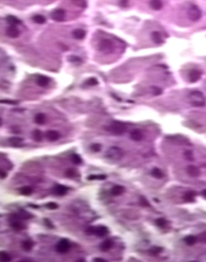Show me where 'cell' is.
Returning a JSON list of instances; mask_svg holds the SVG:
<instances>
[{"label":"cell","mask_w":206,"mask_h":262,"mask_svg":"<svg viewBox=\"0 0 206 262\" xmlns=\"http://www.w3.org/2000/svg\"><path fill=\"white\" fill-rule=\"evenodd\" d=\"M156 224H157L159 227L164 228L165 226L167 225V221H166L165 219H163V218H160V219H157V220H156Z\"/></svg>","instance_id":"e575fe53"},{"label":"cell","mask_w":206,"mask_h":262,"mask_svg":"<svg viewBox=\"0 0 206 262\" xmlns=\"http://www.w3.org/2000/svg\"><path fill=\"white\" fill-rule=\"evenodd\" d=\"M68 191V188L63 186V185H56V186L53 188V193L56 194V195H65Z\"/></svg>","instance_id":"30bf717a"},{"label":"cell","mask_w":206,"mask_h":262,"mask_svg":"<svg viewBox=\"0 0 206 262\" xmlns=\"http://www.w3.org/2000/svg\"><path fill=\"white\" fill-rule=\"evenodd\" d=\"M199 240H200V242L206 243V232H204V233H202L201 235H200V237H199Z\"/></svg>","instance_id":"7bdbcfd3"},{"label":"cell","mask_w":206,"mask_h":262,"mask_svg":"<svg viewBox=\"0 0 206 262\" xmlns=\"http://www.w3.org/2000/svg\"><path fill=\"white\" fill-rule=\"evenodd\" d=\"M69 61L73 62V63H81V59H79L78 57H74V56H71V57L69 58Z\"/></svg>","instance_id":"b9f144b4"},{"label":"cell","mask_w":206,"mask_h":262,"mask_svg":"<svg viewBox=\"0 0 206 262\" xmlns=\"http://www.w3.org/2000/svg\"><path fill=\"white\" fill-rule=\"evenodd\" d=\"M33 139L35 141H37V142H40L41 141V138H42V134H41V132L39 131V129H35V131L33 132Z\"/></svg>","instance_id":"4dcf8cb0"},{"label":"cell","mask_w":206,"mask_h":262,"mask_svg":"<svg viewBox=\"0 0 206 262\" xmlns=\"http://www.w3.org/2000/svg\"><path fill=\"white\" fill-rule=\"evenodd\" d=\"M32 191H33V189H32L30 186H25V187L21 188L20 192L21 194H23V195H30L32 193Z\"/></svg>","instance_id":"f1b7e54d"},{"label":"cell","mask_w":206,"mask_h":262,"mask_svg":"<svg viewBox=\"0 0 206 262\" xmlns=\"http://www.w3.org/2000/svg\"><path fill=\"white\" fill-rule=\"evenodd\" d=\"M10 226L14 229H16V230H22V229L25 228V224L22 222V219H20L16 214L10 217Z\"/></svg>","instance_id":"8992f818"},{"label":"cell","mask_w":206,"mask_h":262,"mask_svg":"<svg viewBox=\"0 0 206 262\" xmlns=\"http://www.w3.org/2000/svg\"><path fill=\"white\" fill-rule=\"evenodd\" d=\"M0 103H4V104H11V105H17L18 104L17 101H7V100H5V101H0Z\"/></svg>","instance_id":"ee69618b"},{"label":"cell","mask_w":206,"mask_h":262,"mask_svg":"<svg viewBox=\"0 0 206 262\" xmlns=\"http://www.w3.org/2000/svg\"><path fill=\"white\" fill-rule=\"evenodd\" d=\"M130 138L134 141H141L143 139V134L141 133V131H139V129H134V131L131 132Z\"/></svg>","instance_id":"5bb4252c"},{"label":"cell","mask_w":206,"mask_h":262,"mask_svg":"<svg viewBox=\"0 0 206 262\" xmlns=\"http://www.w3.org/2000/svg\"><path fill=\"white\" fill-rule=\"evenodd\" d=\"M152 38H153V40H154L156 43H162V42H163V38H162V36H161V33H160V32H158V31L153 32V33H152Z\"/></svg>","instance_id":"cb8c5ba5"},{"label":"cell","mask_w":206,"mask_h":262,"mask_svg":"<svg viewBox=\"0 0 206 262\" xmlns=\"http://www.w3.org/2000/svg\"><path fill=\"white\" fill-rule=\"evenodd\" d=\"M51 82V79L46 76H43V75H37L36 76V83L39 85V87H46V85L50 84Z\"/></svg>","instance_id":"8fae6325"},{"label":"cell","mask_w":206,"mask_h":262,"mask_svg":"<svg viewBox=\"0 0 206 262\" xmlns=\"http://www.w3.org/2000/svg\"><path fill=\"white\" fill-rule=\"evenodd\" d=\"M152 93H153V95L159 96V95H161V94H162V91H161V89H159V87H152Z\"/></svg>","instance_id":"ab89813d"},{"label":"cell","mask_w":206,"mask_h":262,"mask_svg":"<svg viewBox=\"0 0 206 262\" xmlns=\"http://www.w3.org/2000/svg\"><path fill=\"white\" fill-rule=\"evenodd\" d=\"M202 195L206 198V189H204V190L202 191Z\"/></svg>","instance_id":"c3c4849f"},{"label":"cell","mask_w":206,"mask_h":262,"mask_svg":"<svg viewBox=\"0 0 206 262\" xmlns=\"http://www.w3.org/2000/svg\"><path fill=\"white\" fill-rule=\"evenodd\" d=\"M1 123H2V120H1V118H0V125H1Z\"/></svg>","instance_id":"681fc988"},{"label":"cell","mask_w":206,"mask_h":262,"mask_svg":"<svg viewBox=\"0 0 206 262\" xmlns=\"http://www.w3.org/2000/svg\"><path fill=\"white\" fill-rule=\"evenodd\" d=\"M75 171L74 170H67L66 171V174H65V176L66 177H68V178H73V177H75Z\"/></svg>","instance_id":"74e56055"},{"label":"cell","mask_w":206,"mask_h":262,"mask_svg":"<svg viewBox=\"0 0 206 262\" xmlns=\"http://www.w3.org/2000/svg\"><path fill=\"white\" fill-rule=\"evenodd\" d=\"M149 4H151V7L155 10H161L162 6H163V3H162L161 0H151Z\"/></svg>","instance_id":"44dd1931"},{"label":"cell","mask_w":206,"mask_h":262,"mask_svg":"<svg viewBox=\"0 0 206 262\" xmlns=\"http://www.w3.org/2000/svg\"><path fill=\"white\" fill-rule=\"evenodd\" d=\"M185 156H187L188 160H193V157H192V153H191L190 151H187V152H185Z\"/></svg>","instance_id":"f6af8a7d"},{"label":"cell","mask_w":206,"mask_h":262,"mask_svg":"<svg viewBox=\"0 0 206 262\" xmlns=\"http://www.w3.org/2000/svg\"><path fill=\"white\" fill-rule=\"evenodd\" d=\"M22 142H23V140L21 139V138H11V139L10 140V143L14 146L20 145V144H22Z\"/></svg>","instance_id":"d590c367"},{"label":"cell","mask_w":206,"mask_h":262,"mask_svg":"<svg viewBox=\"0 0 206 262\" xmlns=\"http://www.w3.org/2000/svg\"><path fill=\"white\" fill-rule=\"evenodd\" d=\"M188 16L192 21H198L201 17L202 13L197 5H191L189 10H188Z\"/></svg>","instance_id":"5b68a950"},{"label":"cell","mask_w":206,"mask_h":262,"mask_svg":"<svg viewBox=\"0 0 206 262\" xmlns=\"http://www.w3.org/2000/svg\"><path fill=\"white\" fill-rule=\"evenodd\" d=\"M201 78V72L199 70H192L189 73V80L190 82H196Z\"/></svg>","instance_id":"7c38bea8"},{"label":"cell","mask_w":206,"mask_h":262,"mask_svg":"<svg viewBox=\"0 0 206 262\" xmlns=\"http://www.w3.org/2000/svg\"><path fill=\"white\" fill-rule=\"evenodd\" d=\"M34 120L37 125H43V123L46 122V115L43 113H38L35 115Z\"/></svg>","instance_id":"603a6c76"},{"label":"cell","mask_w":206,"mask_h":262,"mask_svg":"<svg viewBox=\"0 0 206 262\" xmlns=\"http://www.w3.org/2000/svg\"><path fill=\"white\" fill-rule=\"evenodd\" d=\"M86 84L89 85V87H92V85H97L98 84V80L96 78H89L88 80L86 81Z\"/></svg>","instance_id":"8d00e7d4"},{"label":"cell","mask_w":206,"mask_h":262,"mask_svg":"<svg viewBox=\"0 0 206 262\" xmlns=\"http://www.w3.org/2000/svg\"><path fill=\"white\" fill-rule=\"evenodd\" d=\"M106 178V176L104 175H91L88 177V180L90 181H95V180H104V179Z\"/></svg>","instance_id":"1f68e13d"},{"label":"cell","mask_w":206,"mask_h":262,"mask_svg":"<svg viewBox=\"0 0 206 262\" xmlns=\"http://www.w3.org/2000/svg\"><path fill=\"white\" fill-rule=\"evenodd\" d=\"M46 208L50 209V210H56V209H58V204H56V202H49V204H46Z\"/></svg>","instance_id":"f35d334b"},{"label":"cell","mask_w":206,"mask_h":262,"mask_svg":"<svg viewBox=\"0 0 206 262\" xmlns=\"http://www.w3.org/2000/svg\"><path fill=\"white\" fill-rule=\"evenodd\" d=\"M88 234H95L97 237H106L108 234V229L105 226H97V227H89L87 230Z\"/></svg>","instance_id":"277c9868"},{"label":"cell","mask_w":206,"mask_h":262,"mask_svg":"<svg viewBox=\"0 0 206 262\" xmlns=\"http://www.w3.org/2000/svg\"><path fill=\"white\" fill-rule=\"evenodd\" d=\"M6 34H7V36H10V38H17L20 35V31L17 29V26H10V27L7 28Z\"/></svg>","instance_id":"4fadbf2b"},{"label":"cell","mask_w":206,"mask_h":262,"mask_svg":"<svg viewBox=\"0 0 206 262\" xmlns=\"http://www.w3.org/2000/svg\"><path fill=\"white\" fill-rule=\"evenodd\" d=\"M94 261H103V262H104L105 260H104V259H102V258H95V259H94Z\"/></svg>","instance_id":"7dc6e473"},{"label":"cell","mask_w":206,"mask_h":262,"mask_svg":"<svg viewBox=\"0 0 206 262\" xmlns=\"http://www.w3.org/2000/svg\"><path fill=\"white\" fill-rule=\"evenodd\" d=\"M152 175L157 179H161V178L164 177V174L162 173V171L157 169V168H155V169L152 170Z\"/></svg>","instance_id":"83f0119b"},{"label":"cell","mask_w":206,"mask_h":262,"mask_svg":"<svg viewBox=\"0 0 206 262\" xmlns=\"http://www.w3.org/2000/svg\"><path fill=\"white\" fill-rule=\"evenodd\" d=\"M65 10H62V8H57L54 11H52L51 13V17L56 22H63L65 20Z\"/></svg>","instance_id":"52a82bcc"},{"label":"cell","mask_w":206,"mask_h":262,"mask_svg":"<svg viewBox=\"0 0 206 262\" xmlns=\"http://www.w3.org/2000/svg\"><path fill=\"white\" fill-rule=\"evenodd\" d=\"M46 138L50 141H57L60 138V134L57 131H49L46 133Z\"/></svg>","instance_id":"ac0fdd59"},{"label":"cell","mask_w":206,"mask_h":262,"mask_svg":"<svg viewBox=\"0 0 206 262\" xmlns=\"http://www.w3.org/2000/svg\"><path fill=\"white\" fill-rule=\"evenodd\" d=\"M99 48H100V51H102V52H110L111 49L113 48V43L108 39L102 40L99 45Z\"/></svg>","instance_id":"9c48e42d"},{"label":"cell","mask_w":206,"mask_h":262,"mask_svg":"<svg viewBox=\"0 0 206 262\" xmlns=\"http://www.w3.org/2000/svg\"><path fill=\"white\" fill-rule=\"evenodd\" d=\"M72 36L75 38V39H84L85 37H86V32H85L84 30H81V29H76V30L73 31L72 33Z\"/></svg>","instance_id":"e0dca14e"},{"label":"cell","mask_w":206,"mask_h":262,"mask_svg":"<svg viewBox=\"0 0 206 262\" xmlns=\"http://www.w3.org/2000/svg\"><path fill=\"white\" fill-rule=\"evenodd\" d=\"M6 21H7V23L10 26H17V25L22 24V22H21L19 19H17L16 17H14V16H8L6 17Z\"/></svg>","instance_id":"ffe728a7"},{"label":"cell","mask_w":206,"mask_h":262,"mask_svg":"<svg viewBox=\"0 0 206 262\" xmlns=\"http://www.w3.org/2000/svg\"><path fill=\"white\" fill-rule=\"evenodd\" d=\"M5 177H6V173H5L4 171L0 170V178H1V179H4Z\"/></svg>","instance_id":"bcb514c9"},{"label":"cell","mask_w":206,"mask_h":262,"mask_svg":"<svg viewBox=\"0 0 206 262\" xmlns=\"http://www.w3.org/2000/svg\"><path fill=\"white\" fill-rule=\"evenodd\" d=\"M70 249V243L67 240H61L56 246V250L59 253H66Z\"/></svg>","instance_id":"ba28073f"},{"label":"cell","mask_w":206,"mask_h":262,"mask_svg":"<svg viewBox=\"0 0 206 262\" xmlns=\"http://www.w3.org/2000/svg\"><path fill=\"white\" fill-rule=\"evenodd\" d=\"M106 131H108L109 133L113 134V135H123L127 131V125H124L123 122H113V125L106 126Z\"/></svg>","instance_id":"7a4b0ae2"},{"label":"cell","mask_w":206,"mask_h":262,"mask_svg":"<svg viewBox=\"0 0 206 262\" xmlns=\"http://www.w3.org/2000/svg\"><path fill=\"white\" fill-rule=\"evenodd\" d=\"M23 249L25 250V251H30V250L33 248V246H34V243H33V241H31V240H27V241H25L24 243H23Z\"/></svg>","instance_id":"4316f807"},{"label":"cell","mask_w":206,"mask_h":262,"mask_svg":"<svg viewBox=\"0 0 206 262\" xmlns=\"http://www.w3.org/2000/svg\"><path fill=\"white\" fill-rule=\"evenodd\" d=\"M91 149H92V151L94 152H98L100 149H101V145L100 144H93L92 146H91Z\"/></svg>","instance_id":"60d3db41"},{"label":"cell","mask_w":206,"mask_h":262,"mask_svg":"<svg viewBox=\"0 0 206 262\" xmlns=\"http://www.w3.org/2000/svg\"><path fill=\"white\" fill-rule=\"evenodd\" d=\"M32 20H33V22H35L36 24H45L46 23V17L43 16H40V14H35V16L32 17Z\"/></svg>","instance_id":"484cf974"},{"label":"cell","mask_w":206,"mask_h":262,"mask_svg":"<svg viewBox=\"0 0 206 262\" xmlns=\"http://www.w3.org/2000/svg\"><path fill=\"white\" fill-rule=\"evenodd\" d=\"M124 192H125V187L120 186V185L113 186V188H111V190H110V193L113 194V195H114V196L121 195V194H123Z\"/></svg>","instance_id":"2e32d148"},{"label":"cell","mask_w":206,"mask_h":262,"mask_svg":"<svg viewBox=\"0 0 206 262\" xmlns=\"http://www.w3.org/2000/svg\"><path fill=\"white\" fill-rule=\"evenodd\" d=\"M111 247H113V242H111L110 240H106L100 245V249H101V251L103 252H106L109 249H111Z\"/></svg>","instance_id":"d6986e66"},{"label":"cell","mask_w":206,"mask_h":262,"mask_svg":"<svg viewBox=\"0 0 206 262\" xmlns=\"http://www.w3.org/2000/svg\"><path fill=\"white\" fill-rule=\"evenodd\" d=\"M196 242H197V237H194V235H188V237H184V243L187 244L188 246L195 245Z\"/></svg>","instance_id":"d4e9b609"},{"label":"cell","mask_w":206,"mask_h":262,"mask_svg":"<svg viewBox=\"0 0 206 262\" xmlns=\"http://www.w3.org/2000/svg\"><path fill=\"white\" fill-rule=\"evenodd\" d=\"M70 158H71V161L74 164H81V156H79L78 154H72L71 156H70Z\"/></svg>","instance_id":"d6a6232c"},{"label":"cell","mask_w":206,"mask_h":262,"mask_svg":"<svg viewBox=\"0 0 206 262\" xmlns=\"http://www.w3.org/2000/svg\"><path fill=\"white\" fill-rule=\"evenodd\" d=\"M162 251H163V249L160 248V247H153L149 252V254L153 255V256H157V255L160 254Z\"/></svg>","instance_id":"f546056e"},{"label":"cell","mask_w":206,"mask_h":262,"mask_svg":"<svg viewBox=\"0 0 206 262\" xmlns=\"http://www.w3.org/2000/svg\"><path fill=\"white\" fill-rule=\"evenodd\" d=\"M187 173L189 174L190 176H192V177H198V176L200 175V171L197 167L195 166H189L187 168Z\"/></svg>","instance_id":"9a60e30c"},{"label":"cell","mask_w":206,"mask_h":262,"mask_svg":"<svg viewBox=\"0 0 206 262\" xmlns=\"http://www.w3.org/2000/svg\"><path fill=\"white\" fill-rule=\"evenodd\" d=\"M190 102L195 107H203L206 104L205 96L199 91H194L190 94Z\"/></svg>","instance_id":"6da1fadb"},{"label":"cell","mask_w":206,"mask_h":262,"mask_svg":"<svg viewBox=\"0 0 206 262\" xmlns=\"http://www.w3.org/2000/svg\"><path fill=\"white\" fill-rule=\"evenodd\" d=\"M10 256L6 252H0V261H10Z\"/></svg>","instance_id":"836d02e7"},{"label":"cell","mask_w":206,"mask_h":262,"mask_svg":"<svg viewBox=\"0 0 206 262\" xmlns=\"http://www.w3.org/2000/svg\"><path fill=\"white\" fill-rule=\"evenodd\" d=\"M106 156L113 160H121L123 157V150L119 147H110L106 151Z\"/></svg>","instance_id":"3957f363"},{"label":"cell","mask_w":206,"mask_h":262,"mask_svg":"<svg viewBox=\"0 0 206 262\" xmlns=\"http://www.w3.org/2000/svg\"><path fill=\"white\" fill-rule=\"evenodd\" d=\"M196 196V192L195 191H188V192L184 193V199L185 202H194Z\"/></svg>","instance_id":"7402d4cb"}]
</instances>
